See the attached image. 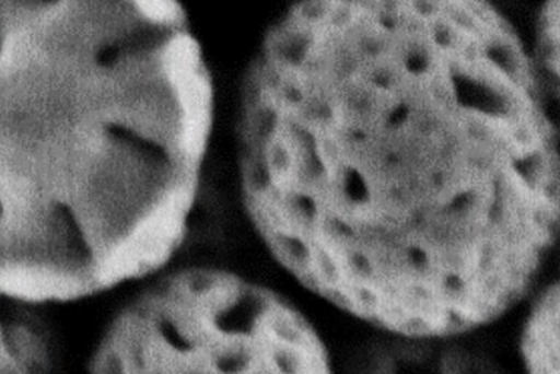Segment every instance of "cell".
<instances>
[{"label":"cell","mask_w":560,"mask_h":374,"mask_svg":"<svg viewBox=\"0 0 560 374\" xmlns=\"http://www.w3.org/2000/svg\"><path fill=\"white\" fill-rule=\"evenodd\" d=\"M212 112L179 3L0 2V299L77 302L163 268Z\"/></svg>","instance_id":"cell-1"},{"label":"cell","mask_w":560,"mask_h":374,"mask_svg":"<svg viewBox=\"0 0 560 374\" xmlns=\"http://www.w3.org/2000/svg\"><path fill=\"white\" fill-rule=\"evenodd\" d=\"M90 374H338L280 294L223 269L171 273L113 320Z\"/></svg>","instance_id":"cell-2"},{"label":"cell","mask_w":560,"mask_h":374,"mask_svg":"<svg viewBox=\"0 0 560 374\" xmlns=\"http://www.w3.org/2000/svg\"><path fill=\"white\" fill-rule=\"evenodd\" d=\"M521 373L560 374L559 287L550 285L538 297L521 337Z\"/></svg>","instance_id":"cell-3"},{"label":"cell","mask_w":560,"mask_h":374,"mask_svg":"<svg viewBox=\"0 0 560 374\" xmlns=\"http://www.w3.org/2000/svg\"><path fill=\"white\" fill-rule=\"evenodd\" d=\"M42 364V342L32 326L0 313V374H38Z\"/></svg>","instance_id":"cell-4"},{"label":"cell","mask_w":560,"mask_h":374,"mask_svg":"<svg viewBox=\"0 0 560 374\" xmlns=\"http://www.w3.org/2000/svg\"><path fill=\"white\" fill-rule=\"evenodd\" d=\"M332 2H323V0H312V2L299 3L290 14L294 16L306 27L314 28L316 32H324L327 27L329 15H331Z\"/></svg>","instance_id":"cell-5"},{"label":"cell","mask_w":560,"mask_h":374,"mask_svg":"<svg viewBox=\"0 0 560 374\" xmlns=\"http://www.w3.org/2000/svg\"><path fill=\"white\" fill-rule=\"evenodd\" d=\"M408 14L415 16L420 23L428 24L440 19L444 14L445 2H432V0H416L406 3Z\"/></svg>","instance_id":"cell-6"}]
</instances>
